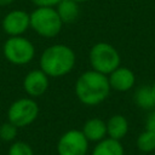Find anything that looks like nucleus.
<instances>
[{
  "label": "nucleus",
  "mask_w": 155,
  "mask_h": 155,
  "mask_svg": "<svg viewBox=\"0 0 155 155\" xmlns=\"http://www.w3.org/2000/svg\"><path fill=\"white\" fill-rule=\"evenodd\" d=\"M110 90L108 76L93 69L82 73L75 82V94L78 99L88 107L104 102Z\"/></svg>",
  "instance_id": "nucleus-1"
},
{
  "label": "nucleus",
  "mask_w": 155,
  "mask_h": 155,
  "mask_svg": "<svg viewBox=\"0 0 155 155\" xmlns=\"http://www.w3.org/2000/svg\"><path fill=\"white\" fill-rule=\"evenodd\" d=\"M75 59V53L69 46L56 44L41 53L40 68L48 78H61L73 70Z\"/></svg>",
  "instance_id": "nucleus-2"
},
{
  "label": "nucleus",
  "mask_w": 155,
  "mask_h": 155,
  "mask_svg": "<svg viewBox=\"0 0 155 155\" xmlns=\"http://www.w3.org/2000/svg\"><path fill=\"white\" fill-rule=\"evenodd\" d=\"M62 21L54 7H36L30 13V27L44 38H53L62 29Z\"/></svg>",
  "instance_id": "nucleus-3"
},
{
  "label": "nucleus",
  "mask_w": 155,
  "mask_h": 155,
  "mask_svg": "<svg viewBox=\"0 0 155 155\" xmlns=\"http://www.w3.org/2000/svg\"><path fill=\"white\" fill-rule=\"evenodd\" d=\"M120 54L117 50L108 42H97L90 51V64L93 70L109 75L120 67Z\"/></svg>",
  "instance_id": "nucleus-4"
},
{
  "label": "nucleus",
  "mask_w": 155,
  "mask_h": 155,
  "mask_svg": "<svg viewBox=\"0 0 155 155\" xmlns=\"http://www.w3.org/2000/svg\"><path fill=\"white\" fill-rule=\"evenodd\" d=\"M5 58L16 65H23L33 61L35 56L34 45L25 38L21 36H10L2 47Z\"/></svg>",
  "instance_id": "nucleus-5"
},
{
  "label": "nucleus",
  "mask_w": 155,
  "mask_h": 155,
  "mask_svg": "<svg viewBox=\"0 0 155 155\" xmlns=\"http://www.w3.org/2000/svg\"><path fill=\"white\" fill-rule=\"evenodd\" d=\"M39 115L38 103L29 97L15 101L7 110V121L16 125L18 128L29 126Z\"/></svg>",
  "instance_id": "nucleus-6"
},
{
  "label": "nucleus",
  "mask_w": 155,
  "mask_h": 155,
  "mask_svg": "<svg viewBox=\"0 0 155 155\" xmlns=\"http://www.w3.org/2000/svg\"><path fill=\"white\" fill-rule=\"evenodd\" d=\"M88 143L81 130H69L59 137L57 153L58 155H86Z\"/></svg>",
  "instance_id": "nucleus-7"
},
{
  "label": "nucleus",
  "mask_w": 155,
  "mask_h": 155,
  "mask_svg": "<svg viewBox=\"0 0 155 155\" xmlns=\"http://www.w3.org/2000/svg\"><path fill=\"white\" fill-rule=\"evenodd\" d=\"M30 27V15L23 10L10 11L2 19V29L8 36H21Z\"/></svg>",
  "instance_id": "nucleus-8"
},
{
  "label": "nucleus",
  "mask_w": 155,
  "mask_h": 155,
  "mask_svg": "<svg viewBox=\"0 0 155 155\" xmlns=\"http://www.w3.org/2000/svg\"><path fill=\"white\" fill-rule=\"evenodd\" d=\"M48 85H50L48 76L41 69H35L29 71L23 80L24 91L30 97L42 96L47 91Z\"/></svg>",
  "instance_id": "nucleus-9"
},
{
  "label": "nucleus",
  "mask_w": 155,
  "mask_h": 155,
  "mask_svg": "<svg viewBox=\"0 0 155 155\" xmlns=\"http://www.w3.org/2000/svg\"><path fill=\"white\" fill-rule=\"evenodd\" d=\"M108 80L110 88L119 92H126L134 86L136 76L131 69L126 67H119L109 74Z\"/></svg>",
  "instance_id": "nucleus-10"
},
{
  "label": "nucleus",
  "mask_w": 155,
  "mask_h": 155,
  "mask_svg": "<svg viewBox=\"0 0 155 155\" xmlns=\"http://www.w3.org/2000/svg\"><path fill=\"white\" fill-rule=\"evenodd\" d=\"M81 132L88 142L97 143L107 137V122L99 117H91L84 124Z\"/></svg>",
  "instance_id": "nucleus-11"
},
{
  "label": "nucleus",
  "mask_w": 155,
  "mask_h": 155,
  "mask_svg": "<svg viewBox=\"0 0 155 155\" xmlns=\"http://www.w3.org/2000/svg\"><path fill=\"white\" fill-rule=\"evenodd\" d=\"M128 132V121L124 115L116 114L107 121V134L113 139H122Z\"/></svg>",
  "instance_id": "nucleus-12"
},
{
  "label": "nucleus",
  "mask_w": 155,
  "mask_h": 155,
  "mask_svg": "<svg viewBox=\"0 0 155 155\" xmlns=\"http://www.w3.org/2000/svg\"><path fill=\"white\" fill-rule=\"evenodd\" d=\"M124 145L120 140L105 137L104 139L96 143L91 155H124Z\"/></svg>",
  "instance_id": "nucleus-13"
},
{
  "label": "nucleus",
  "mask_w": 155,
  "mask_h": 155,
  "mask_svg": "<svg viewBox=\"0 0 155 155\" xmlns=\"http://www.w3.org/2000/svg\"><path fill=\"white\" fill-rule=\"evenodd\" d=\"M56 11L63 24L75 22L80 13L79 4L74 0H61V2L56 6Z\"/></svg>",
  "instance_id": "nucleus-14"
},
{
  "label": "nucleus",
  "mask_w": 155,
  "mask_h": 155,
  "mask_svg": "<svg viewBox=\"0 0 155 155\" xmlns=\"http://www.w3.org/2000/svg\"><path fill=\"white\" fill-rule=\"evenodd\" d=\"M134 102L142 109H153L155 107V97L150 86H142L134 93Z\"/></svg>",
  "instance_id": "nucleus-15"
},
{
  "label": "nucleus",
  "mask_w": 155,
  "mask_h": 155,
  "mask_svg": "<svg viewBox=\"0 0 155 155\" xmlns=\"http://www.w3.org/2000/svg\"><path fill=\"white\" fill-rule=\"evenodd\" d=\"M137 148L143 153H151L155 150V133L145 130L137 138Z\"/></svg>",
  "instance_id": "nucleus-16"
},
{
  "label": "nucleus",
  "mask_w": 155,
  "mask_h": 155,
  "mask_svg": "<svg viewBox=\"0 0 155 155\" xmlns=\"http://www.w3.org/2000/svg\"><path fill=\"white\" fill-rule=\"evenodd\" d=\"M7 155H34V150L28 143L23 140H16L10 145Z\"/></svg>",
  "instance_id": "nucleus-17"
},
{
  "label": "nucleus",
  "mask_w": 155,
  "mask_h": 155,
  "mask_svg": "<svg viewBox=\"0 0 155 155\" xmlns=\"http://www.w3.org/2000/svg\"><path fill=\"white\" fill-rule=\"evenodd\" d=\"M18 127L12 122L7 121L0 126V139L4 142H13L17 137Z\"/></svg>",
  "instance_id": "nucleus-18"
},
{
  "label": "nucleus",
  "mask_w": 155,
  "mask_h": 155,
  "mask_svg": "<svg viewBox=\"0 0 155 155\" xmlns=\"http://www.w3.org/2000/svg\"><path fill=\"white\" fill-rule=\"evenodd\" d=\"M31 2L36 7H54L61 2V0H31Z\"/></svg>",
  "instance_id": "nucleus-19"
},
{
  "label": "nucleus",
  "mask_w": 155,
  "mask_h": 155,
  "mask_svg": "<svg viewBox=\"0 0 155 155\" xmlns=\"http://www.w3.org/2000/svg\"><path fill=\"white\" fill-rule=\"evenodd\" d=\"M145 130L155 133V110L151 111L148 117H147V121H145Z\"/></svg>",
  "instance_id": "nucleus-20"
},
{
  "label": "nucleus",
  "mask_w": 155,
  "mask_h": 155,
  "mask_svg": "<svg viewBox=\"0 0 155 155\" xmlns=\"http://www.w3.org/2000/svg\"><path fill=\"white\" fill-rule=\"evenodd\" d=\"M12 2H13V0H0V6H7Z\"/></svg>",
  "instance_id": "nucleus-21"
},
{
  "label": "nucleus",
  "mask_w": 155,
  "mask_h": 155,
  "mask_svg": "<svg viewBox=\"0 0 155 155\" xmlns=\"http://www.w3.org/2000/svg\"><path fill=\"white\" fill-rule=\"evenodd\" d=\"M150 87H151V91H153V94H154V97H155V82H154V84H153V85H151Z\"/></svg>",
  "instance_id": "nucleus-22"
},
{
  "label": "nucleus",
  "mask_w": 155,
  "mask_h": 155,
  "mask_svg": "<svg viewBox=\"0 0 155 155\" xmlns=\"http://www.w3.org/2000/svg\"><path fill=\"white\" fill-rule=\"evenodd\" d=\"M75 2H78V4H80V2H86V1H88V0H74Z\"/></svg>",
  "instance_id": "nucleus-23"
}]
</instances>
